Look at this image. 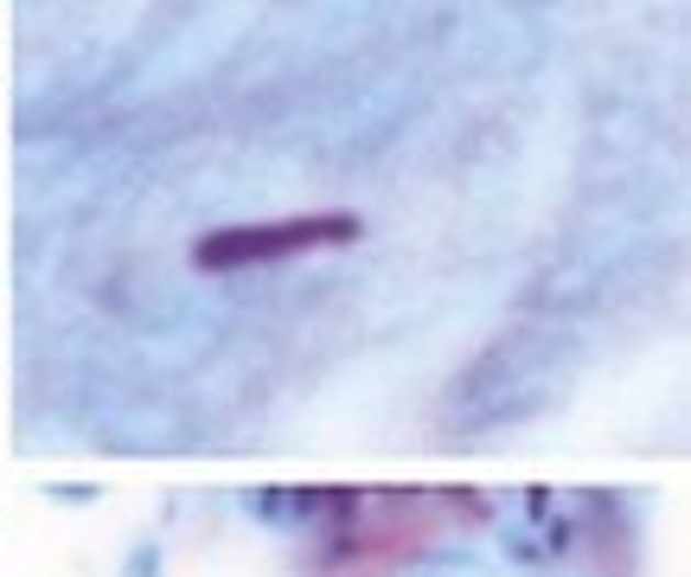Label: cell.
I'll return each mask as SVG.
<instances>
[{
	"mask_svg": "<svg viewBox=\"0 0 691 577\" xmlns=\"http://www.w3.org/2000/svg\"><path fill=\"white\" fill-rule=\"evenodd\" d=\"M353 219H327V225H282V231H224L212 244H199V264H237V257H276L289 244H327V237H346Z\"/></svg>",
	"mask_w": 691,
	"mask_h": 577,
	"instance_id": "1",
	"label": "cell"
}]
</instances>
